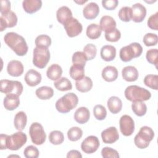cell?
Segmentation results:
<instances>
[{
	"label": "cell",
	"mask_w": 158,
	"mask_h": 158,
	"mask_svg": "<svg viewBox=\"0 0 158 158\" xmlns=\"http://www.w3.org/2000/svg\"><path fill=\"white\" fill-rule=\"evenodd\" d=\"M5 43L19 56H25L28 49L24 38L15 32H8L4 36Z\"/></svg>",
	"instance_id": "1"
},
{
	"label": "cell",
	"mask_w": 158,
	"mask_h": 158,
	"mask_svg": "<svg viewBox=\"0 0 158 158\" xmlns=\"http://www.w3.org/2000/svg\"><path fill=\"white\" fill-rule=\"evenodd\" d=\"M124 94L126 99L131 102L145 101L151 97L149 91L137 85H130L127 87Z\"/></svg>",
	"instance_id": "2"
},
{
	"label": "cell",
	"mask_w": 158,
	"mask_h": 158,
	"mask_svg": "<svg viewBox=\"0 0 158 158\" xmlns=\"http://www.w3.org/2000/svg\"><path fill=\"white\" fill-rule=\"evenodd\" d=\"M78 102V96L73 93H69L59 98L56 101L55 106L58 112L65 114L76 107Z\"/></svg>",
	"instance_id": "3"
},
{
	"label": "cell",
	"mask_w": 158,
	"mask_h": 158,
	"mask_svg": "<svg viewBox=\"0 0 158 158\" xmlns=\"http://www.w3.org/2000/svg\"><path fill=\"white\" fill-rule=\"evenodd\" d=\"M154 137L153 130L148 126L142 127L134 138L135 144L139 149H145Z\"/></svg>",
	"instance_id": "4"
},
{
	"label": "cell",
	"mask_w": 158,
	"mask_h": 158,
	"mask_svg": "<svg viewBox=\"0 0 158 158\" xmlns=\"http://www.w3.org/2000/svg\"><path fill=\"white\" fill-rule=\"evenodd\" d=\"M143 52V48L138 43H131L129 45L122 47L119 52L120 59L123 62H129L133 58L139 57Z\"/></svg>",
	"instance_id": "5"
},
{
	"label": "cell",
	"mask_w": 158,
	"mask_h": 158,
	"mask_svg": "<svg viewBox=\"0 0 158 158\" xmlns=\"http://www.w3.org/2000/svg\"><path fill=\"white\" fill-rule=\"evenodd\" d=\"M27 136L25 133L19 131L11 135L6 136V149L16 151L21 148L27 142Z\"/></svg>",
	"instance_id": "6"
},
{
	"label": "cell",
	"mask_w": 158,
	"mask_h": 158,
	"mask_svg": "<svg viewBox=\"0 0 158 158\" xmlns=\"http://www.w3.org/2000/svg\"><path fill=\"white\" fill-rule=\"evenodd\" d=\"M51 55L48 48L36 47L33 49V64L40 69L44 68L50 60Z\"/></svg>",
	"instance_id": "7"
},
{
	"label": "cell",
	"mask_w": 158,
	"mask_h": 158,
	"mask_svg": "<svg viewBox=\"0 0 158 158\" xmlns=\"http://www.w3.org/2000/svg\"><path fill=\"white\" fill-rule=\"evenodd\" d=\"M0 91L6 94H14L19 96L23 91V85L19 81L1 80L0 81Z\"/></svg>",
	"instance_id": "8"
},
{
	"label": "cell",
	"mask_w": 158,
	"mask_h": 158,
	"mask_svg": "<svg viewBox=\"0 0 158 158\" xmlns=\"http://www.w3.org/2000/svg\"><path fill=\"white\" fill-rule=\"evenodd\" d=\"M29 134L33 143L36 145L43 144L46 138L43 127L38 122L33 123L29 129Z\"/></svg>",
	"instance_id": "9"
},
{
	"label": "cell",
	"mask_w": 158,
	"mask_h": 158,
	"mask_svg": "<svg viewBox=\"0 0 158 158\" xmlns=\"http://www.w3.org/2000/svg\"><path fill=\"white\" fill-rule=\"evenodd\" d=\"M63 25L67 35L71 38L78 36L83 30L81 23L77 19L73 17L66 21Z\"/></svg>",
	"instance_id": "10"
},
{
	"label": "cell",
	"mask_w": 158,
	"mask_h": 158,
	"mask_svg": "<svg viewBox=\"0 0 158 158\" xmlns=\"http://www.w3.org/2000/svg\"><path fill=\"white\" fill-rule=\"evenodd\" d=\"M119 125L121 133L125 136L131 135L135 131L134 120L128 115H123L120 117Z\"/></svg>",
	"instance_id": "11"
},
{
	"label": "cell",
	"mask_w": 158,
	"mask_h": 158,
	"mask_svg": "<svg viewBox=\"0 0 158 158\" xmlns=\"http://www.w3.org/2000/svg\"><path fill=\"white\" fill-rule=\"evenodd\" d=\"M100 146L98 137L91 135L86 137L81 144V149L86 154H92L96 152Z\"/></svg>",
	"instance_id": "12"
},
{
	"label": "cell",
	"mask_w": 158,
	"mask_h": 158,
	"mask_svg": "<svg viewBox=\"0 0 158 158\" xmlns=\"http://www.w3.org/2000/svg\"><path fill=\"white\" fill-rule=\"evenodd\" d=\"M17 17L15 12L10 10L0 17V31H2L7 28H12L17 23Z\"/></svg>",
	"instance_id": "13"
},
{
	"label": "cell",
	"mask_w": 158,
	"mask_h": 158,
	"mask_svg": "<svg viewBox=\"0 0 158 158\" xmlns=\"http://www.w3.org/2000/svg\"><path fill=\"white\" fill-rule=\"evenodd\" d=\"M131 20L136 22L139 23L143 21L146 15V9L141 3H136L131 7Z\"/></svg>",
	"instance_id": "14"
},
{
	"label": "cell",
	"mask_w": 158,
	"mask_h": 158,
	"mask_svg": "<svg viewBox=\"0 0 158 158\" xmlns=\"http://www.w3.org/2000/svg\"><path fill=\"white\" fill-rule=\"evenodd\" d=\"M101 138L104 143L112 144L118 139L119 134L115 127H110L102 131Z\"/></svg>",
	"instance_id": "15"
},
{
	"label": "cell",
	"mask_w": 158,
	"mask_h": 158,
	"mask_svg": "<svg viewBox=\"0 0 158 158\" xmlns=\"http://www.w3.org/2000/svg\"><path fill=\"white\" fill-rule=\"evenodd\" d=\"M24 67L22 63L17 60H10L7 66V71L9 75L12 77H19L23 72Z\"/></svg>",
	"instance_id": "16"
},
{
	"label": "cell",
	"mask_w": 158,
	"mask_h": 158,
	"mask_svg": "<svg viewBox=\"0 0 158 158\" xmlns=\"http://www.w3.org/2000/svg\"><path fill=\"white\" fill-rule=\"evenodd\" d=\"M41 75L34 69L29 70L25 74L24 80L26 83L30 86H35L41 81Z\"/></svg>",
	"instance_id": "17"
},
{
	"label": "cell",
	"mask_w": 158,
	"mask_h": 158,
	"mask_svg": "<svg viewBox=\"0 0 158 158\" xmlns=\"http://www.w3.org/2000/svg\"><path fill=\"white\" fill-rule=\"evenodd\" d=\"M99 13V6L94 2L86 4L83 9V15L86 19L92 20L95 19Z\"/></svg>",
	"instance_id": "18"
},
{
	"label": "cell",
	"mask_w": 158,
	"mask_h": 158,
	"mask_svg": "<svg viewBox=\"0 0 158 158\" xmlns=\"http://www.w3.org/2000/svg\"><path fill=\"white\" fill-rule=\"evenodd\" d=\"M116 22L113 17L109 15H104L101 18L99 27L102 31L109 33L116 28Z\"/></svg>",
	"instance_id": "19"
},
{
	"label": "cell",
	"mask_w": 158,
	"mask_h": 158,
	"mask_svg": "<svg viewBox=\"0 0 158 158\" xmlns=\"http://www.w3.org/2000/svg\"><path fill=\"white\" fill-rule=\"evenodd\" d=\"M122 76L127 81L132 82L136 81L139 76V73L136 67L133 66H126L122 70Z\"/></svg>",
	"instance_id": "20"
},
{
	"label": "cell",
	"mask_w": 158,
	"mask_h": 158,
	"mask_svg": "<svg viewBox=\"0 0 158 158\" xmlns=\"http://www.w3.org/2000/svg\"><path fill=\"white\" fill-rule=\"evenodd\" d=\"M4 107L8 110H13L17 108L20 104L19 96L14 94H6L3 101Z\"/></svg>",
	"instance_id": "21"
},
{
	"label": "cell",
	"mask_w": 158,
	"mask_h": 158,
	"mask_svg": "<svg viewBox=\"0 0 158 158\" xmlns=\"http://www.w3.org/2000/svg\"><path fill=\"white\" fill-rule=\"evenodd\" d=\"M90 117V112L89 109L86 107H80L77 109L74 113L75 120L80 123L84 124L86 123Z\"/></svg>",
	"instance_id": "22"
},
{
	"label": "cell",
	"mask_w": 158,
	"mask_h": 158,
	"mask_svg": "<svg viewBox=\"0 0 158 158\" xmlns=\"http://www.w3.org/2000/svg\"><path fill=\"white\" fill-rule=\"evenodd\" d=\"M24 10L28 14H33L37 12L42 6L41 0H24L22 2Z\"/></svg>",
	"instance_id": "23"
},
{
	"label": "cell",
	"mask_w": 158,
	"mask_h": 158,
	"mask_svg": "<svg viewBox=\"0 0 158 158\" xmlns=\"http://www.w3.org/2000/svg\"><path fill=\"white\" fill-rule=\"evenodd\" d=\"M101 58L107 62L113 60L116 56V49L112 45L103 46L100 51Z\"/></svg>",
	"instance_id": "24"
},
{
	"label": "cell",
	"mask_w": 158,
	"mask_h": 158,
	"mask_svg": "<svg viewBox=\"0 0 158 158\" xmlns=\"http://www.w3.org/2000/svg\"><path fill=\"white\" fill-rule=\"evenodd\" d=\"M101 75L105 81L107 82H112L117 78L118 70L116 67L114 66L107 65L102 70Z\"/></svg>",
	"instance_id": "25"
},
{
	"label": "cell",
	"mask_w": 158,
	"mask_h": 158,
	"mask_svg": "<svg viewBox=\"0 0 158 158\" xmlns=\"http://www.w3.org/2000/svg\"><path fill=\"white\" fill-rule=\"evenodd\" d=\"M56 17L57 21L64 25L66 21L73 17L72 12L68 7L62 6L57 9L56 12Z\"/></svg>",
	"instance_id": "26"
},
{
	"label": "cell",
	"mask_w": 158,
	"mask_h": 158,
	"mask_svg": "<svg viewBox=\"0 0 158 158\" xmlns=\"http://www.w3.org/2000/svg\"><path fill=\"white\" fill-rule=\"evenodd\" d=\"M107 107L110 112L114 114L118 113L122 108V102L117 96H111L107 102Z\"/></svg>",
	"instance_id": "27"
},
{
	"label": "cell",
	"mask_w": 158,
	"mask_h": 158,
	"mask_svg": "<svg viewBox=\"0 0 158 158\" xmlns=\"http://www.w3.org/2000/svg\"><path fill=\"white\" fill-rule=\"evenodd\" d=\"M77 89L81 93H86L91 90L93 87V81L88 77H84L81 80L75 82Z\"/></svg>",
	"instance_id": "28"
},
{
	"label": "cell",
	"mask_w": 158,
	"mask_h": 158,
	"mask_svg": "<svg viewBox=\"0 0 158 158\" xmlns=\"http://www.w3.org/2000/svg\"><path fill=\"white\" fill-rule=\"evenodd\" d=\"M62 74V67L56 64H52L49 66L46 71V75L51 80H57L60 78Z\"/></svg>",
	"instance_id": "29"
},
{
	"label": "cell",
	"mask_w": 158,
	"mask_h": 158,
	"mask_svg": "<svg viewBox=\"0 0 158 158\" xmlns=\"http://www.w3.org/2000/svg\"><path fill=\"white\" fill-rule=\"evenodd\" d=\"M27 122V117L26 114L23 111H20L17 112L14 117V124L15 128L19 131H22Z\"/></svg>",
	"instance_id": "30"
},
{
	"label": "cell",
	"mask_w": 158,
	"mask_h": 158,
	"mask_svg": "<svg viewBox=\"0 0 158 158\" xmlns=\"http://www.w3.org/2000/svg\"><path fill=\"white\" fill-rule=\"evenodd\" d=\"M84 67V66L81 65L73 64L69 70L70 77L76 81L81 80L85 77Z\"/></svg>",
	"instance_id": "31"
},
{
	"label": "cell",
	"mask_w": 158,
	"mask_h": 158,
	"mask_svg": "<svg viewBox=\"0 0 158 158\" xmlns=\"http://www.w3.org/2000/svg\"><path fill=\"white\" fill-rule=\"evenodd\" d=\"M36 96L42 100L49 99L54 95V90L51 87L48 86H43L36 89L35 91Z\"/></svg>",
	"instance_id": "32"
},
{
	"label": "cell",
	"mask_w": 158,
	"mask_h": 158,
	"mask_svg": "<svg viewBox=\"0 0 158 158\" xmlns=\"http://www.w3.org/2000/svg\"><path fill=\"white\" fill-rule=\"evenodd\" d=\"M102 33V30L98 24L91 23L86 28V36L91 40H96L98 38Z\"/></svg>",
	"instance_id": "33"
},
{
	"label": "cell",
	"mask_w": 158,
	"mask_h": 158,
	"mask_svg": "<svg viewBox=\"0 0 158 158\" xmlns=\"http://www.w3.org/2000/svg\"><path fill=\"white\" fill-rule=\"evenodd\" d=\"M54 85L55 88L61 91H69L72 89V85L71 81L66 77H61L57 80Z\"/></svg>",
	"instance_id": "34"
},
{
	"label": "cell",
	"mask_w": 158,
	"mask_h": 158,
	"mask_svg": "<svg viewBox=\"0 0 158 158\" xmlns=\"http://www.w3.org/2000/svg\"><path fill=\"white\" fill-rule=\"evenodd\" d=\"M131 109L134 114L138 117L144 115L147 112V106L143 101L133 102Z\"/></svg>",
	"instance_id": "35"
},
{
	"label": "cell",
	"mask_w": 158,
	"mask_h": 158,
	"mask_svg": "<svg viewBox=\"0 0 158 158\" xmlns=\"http://www.w3.org/2000/svg\"><path fill=\"white\" fill-rule=\"evenodd\" d=\"M49 140L51 144L54 145H59L64 142V136L60 131L54 130L49 133Z\"/></svg>",
	"instance_id": "36"
},
{
	"label": "cell",
	"mask_w": 158,
	"mask_h": 158,
	"mask_svg": "<svg viewBox=\"0 0 158 158\" xmlns=\"http://www.w3.org/2000/svg\"><path fill=\"white\" fill-rule=\"evenodd\" d=\"M83 135L82 130L78 127H73L67 131V137L71 141H77L79 140Z\"/></svg>",
	"instance_id": "37"
},
{
	"label": "cell",
	"mask_w": 158,
	"mask_h": 158,
	"mask_svg": "<svg viewBox=\"0 0 158 158\" xmlns=\"http://www.w3.org/2000/svg\"><path fill=\"white\" fill-rule=\"evenodd\" d=\"M144 83L146 86L151 89H158V75L149 74L145 76L144 78Z\"/></svg>",
	"instance_id": "38"
},
{
	"label": "cell",
	"mask_w": 158,
	"mask_h": 158,
	"mask_svg": "<svg viewBox=\"0 0 158 158\" xmlns=\"http://www.w3.org/2000/svg\"><path fill=\"white\" fill-rule=\"evenodd\" d=\"M35 44L36 47L48 48L51 44V39L48 35H40L36 38Z\"/></svg>",
	"instance_id": "39"
},
{
	"label": "cell",
	"mask_w": 158,
	"mask_h": 158,
	"mask_svg": "<svg viewBox=\"0 0 158 158\" xmlns=\"http://www.w3.org/2000/svg\"><path fill=\"white\" fill-rule=\"evenodd\" d=\"M131 9L128 6L122 7L118 11V16L119 19L125 22H130L131 20Z\"/></svg>",
	"instance_id": "40"
},
{
	"label": "cell",
	"mask_w": 158,
	"mask_h": 158,
	"mask_svg": "<svg viewBox=\"0 0 158 158\" xmlns=\"http://www.w3.org/2000/svg\"><path fill=\"white\" fill-rule=\"evenodd\" d=\"M83 53L85 54L88 60L93 59L96 57L97 53V49L96 46L91 43L87 44L83 48Z\"/></svg>",
	"instance_id": "41"
},
{
	"label": "cell",
	"mask_w": 158,
	"mask_h": 158,
	"mask_svg": "<svg viewBox=\"0 0 158 158\" xmlns=\"http://www.w3.org/2000/svg\"><path fill=\"white\" fill-rule=\"evenodd\" d=\"M93 115L97 120H102L107 115L106 109L102 105H96L93 108Z\"/></svg>",
	"instance_id": "42"
},
{
	"label": "cell",
	"mask_w": 158,
	"mask_h": 158,
	"mask_svg": "<svg viewBox=\"0 0 158 158\" xmlns=\"http://www.w3.org/2000/svg\"><path fill=\"white\" fill-rule=\"evenodd\" d=\"M72 60L73 64L81 65L85 67L86 62L88 60L83 52L77 51L73 54Z\"/></svg>",
	"instance_id": "43"
},
{
	"label": "cell",
	"mask_w": 158,
	"mask_h": 158,
	"mask_svg": "<svg viewBox=\"0 0 158 158\" xmlns=\"http://www.w3.org/2000/svg\"><path fill=\"white\" fill-rule=\"evenodd\" d=\"M143 41L146 46H156L158 42L157 35L155 33H148L144 36Z\"/></svg>",
	"instance_id": "44"
},
{
	"label": "cell",
	"mask_w": 158,
	"mask_h": 158,
	"mask_svg": "<svg viewBox=\"0 0 158 158\" xmlns=\"http://www.w3.org/2000/svg\"><path fill=\"white\" fill-rule=\"evenodd\" d=\"M158 50L157 49H150L146 52V57L148 62L151 64H153L157 68L158 60Z\"/></svg>",
	"instance_id": "45"
},
{
	"label": "cell",
	"mask_w": 158,
	"mask_h": 158,
	"mask_svg": "<svg viewBox=\"0 0 158 158\" xmlns=\"http://www.w3.org/2000/svg\"><path fill=\"white\" fill-rule=\"evenodd\" d=\"M23 155L26 158H37L39 156V151L36 147L30 145L24 149Z\"/></svg>",
	"instance_id": "46"
},
{
	"label": "cell",
	"mask_w": 158,
	"mask_h": 158,
	"mask_svg": "<svg viewBox=\"0 0 158 158\" xmlns=\"http://www.w3.org/2000/svg\"><path fill=\"white\" fill-rule=\"evenodd\" d=\"M101 155L104 158H119L120 157L117 151L110 147H104L102 148Z\"/></svg>",
	"instance_id": "47"
},
{
	"label": "cell",
	"mask_w": 158,
	"mask_h": 158,
	"mask_svg": "<svg viewBox=\"0 0 158 158\" xmlns=\"http://www.w3.org/2000/svg\"><path fill=\"white\" fill-rule=\"evenodd\" d=\"M105 38L110 42H117L121 37V33L118 29L115 28L109 33H105Z\"/></svg>",
	"instance_id": "48"
},
{
	"label": "cell",
	"mask_w": 158,
	"mask_h": 158,
	"mask_svg": "<svg viewBox=\"0 0 158 158\" xmlns=\"http://www.w3.org/2000/svg\"><path fill=\"white\" fill-rule=\"evenodd\" d=\"M147 23L151 29L154 30H158V12H156L149 17Z\"/></svg>",
	"instance_id": "49"
},
{
	"label": "cell",
	"mask_w": 158,
	"mask_h": 158,
	"mask_svg": "<svg viewBox=\"0 0 158 158\" xmlns=\"http://www.w3.org/2000/svg\"><path fill=\"white\" fill-rule=\"evenodd\" d=\"M118 4V1L117 0H107V1H105L103 0L102 1V7L107 9V10H114L115 9L117 5Z\"/></svg>",
	"instance_id": "50"
},
{
	"label": "cell",
	"mask_w": 158,
	"mask_h": 158,
	"mask_svg": "<svg viewBox=\"0 0 158 158\" xmlns=\"http://www.w3.org/2000/svg\"><path fill=\"white\" fill-rule=\"evenodd\" d=\"M10 2L8 0H1V14H6L10 11Z\"/></svg>",
	"instance_id": "51"
},
{
	"label": "cell",
	"mask_w": 158,
	"mask_h": 158,
	"mask_svg": "<svg viewBox=\"0 0 158 158\" xmlns=\"http://www.w3.org/2000/svg\"><path fill=\"white\" fill-rule=\"evenodd\" d=\"M67 158H71V157L81 158L82 157V155L77 150H71L69 152H68V153L67 154Z\"/></svg>",
	"instance_id": "52"
},
{
	"label": "cell",
	"mask_w": 158,
	"mask_h": 158,
	"mask_svg": "<svg viewBox=\"0 0 158 158\" xmlns=\"http://www.w3.org/2000/svg\"><path fill=\"white\" fill-rule=\"evenodd\" d=\"M75 2H77V3H78V4H83V3L86 2H87V1H86V0H85V1H75Z\"/></svg>",
	"instance_id": "53"
}]
</instances>
